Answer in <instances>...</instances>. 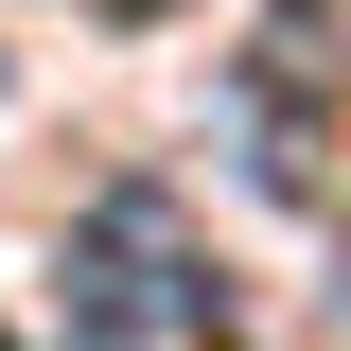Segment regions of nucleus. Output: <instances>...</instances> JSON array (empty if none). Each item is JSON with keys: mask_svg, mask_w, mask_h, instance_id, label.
Wrapping results in <instances>:
<instances>
[{"mask_svg": "<svg viewBox=\"0 0 351 351\" xmlns=\"http://www.w3.org/2000/svg\"><path fill=\"white\" fill-rule=\"evenodd\" d=\"M71 281H88V334H176V351H193V334H211V299H193V246H176V211H158V193H106V211H88L71 228Z\"/></svg>", "mask_w": 351, "mask_h": 351, "instance_id": "nucleus-1", "label": "nucleus"}, {"mask_svg": "<svg viewBox=\"0 0 351 351\" xmlns=\"http://www.w3.org/2000/svg\"><path fill=\"white\" fill-rule=\"evenodd\" d=\"M281 53H299V71H316V53H351V0H299V18H281Z\"/></svg>", "mask_w": 351, "mask_h": 351, "instance_id": "nucleus-2", "label": "nucleus"}, {"mask_svg": "<svg viewBox=\"0 0 351 351\" xmlns=\"http://www.w3.org/2000/svg\"><path fill=\"white\" fill-rule=\"evenodd\" d=\"M71 351H176V334H71Z\"/></svg>", "mask_w": 351, "mask_h": 351, "instance_id": "nucleus-3", "label": "nucleus"}, {"mask_svg": "<svg viewBox=\"0 0 351 351\" xmlns=\"http://www.w3.org/2000/svg\"><path fill=\"white\" fill-rule=\"evenodd\" d=\"M106 18H176V0H106Z\"/></svg>", "mask_w": 351, "mask_h": 351, "instance_id": "nucleus-4", "label": "nucleus"}]
</instances>
